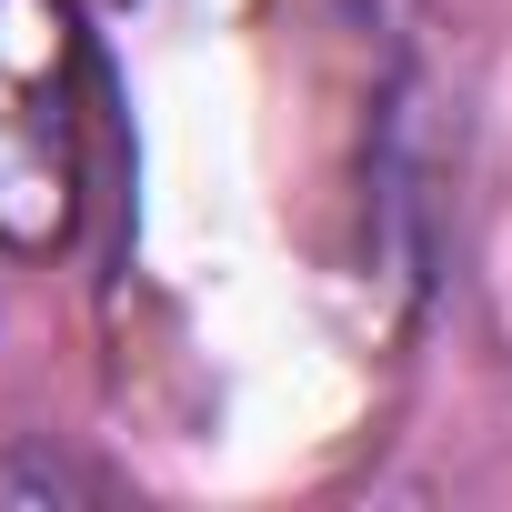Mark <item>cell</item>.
<instances>
[{
  "instance_id": "cell-1",
  "label": "cell",
  "mask_w": 512,
  "mask_h": 512,
  "mask_svg": "<svg viewBox=\"0 0 512 512\" xmlns=\"http://www.w3.org/2000/svg\"><path fill=\"white\" fill-rule=\"evenodd\" d=\"M101 181V51L81 0H0V251L51 262Z\"/></svg>"
}]
</instances>
